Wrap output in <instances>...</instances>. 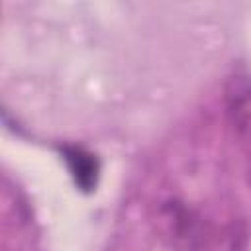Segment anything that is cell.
Instances as JSON below:
<instances>
[{"mask_svg":"<svg viewBox=\"0 0 251 251\" xmlns=\"http://www.w3.org/2000/svg\"><path fill=\"white\" fill-rule=\"evenodd\" d=\"M226 114L237 135L251 133V78L247 75H233L224 88Z\"/></svg>","mask_w":251,"mask_h":251,"instance_id":"obj_1","label":"cell"},{"mask_svg":"<svg viewBox=\"0 0 251 251\" xmlns=\"http://www.w3.org/2000/svg\"><path fill=\"white\" fill-rule=\"evenodd\" d=\"M63 161L67 163L69 175L80 192H92L100 178V161L94 153L80 145H63L59 149Z\"/></svg>","mask_w":251,"mask_h":251,"instance_id":"obj_2","label":"cell"},{"mask_svg":"<svg viewBox=\"0 0 251 251\" xmlns=\"http://www.w3.org/2000/svg\"><path fill=\"white\" fill-rule=\"evenodd\" d=\"M247 178L251 182V157H249V163H247Z\"/></svg>","mask_w":251,"mask_h":251,"instance_id":"obj_3","label":"cell"}]
</instances>
